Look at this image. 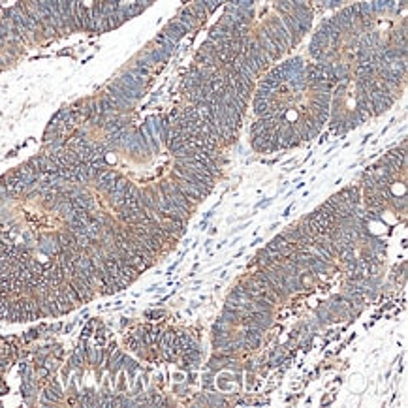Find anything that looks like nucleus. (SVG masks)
<instances>
[{"label":"nucleus","instance_id":"nucleus-1","mask_svg":"<svg viewBox=\"0 0 408 408\" xmlns=\"http://www.w3.org/2000/svg\"><path fill=\"white\" fill-rule=\"evenodd\" d=\"M262 30L271 38V42L277 45V49L281 51L282 55L292 47V36L290 32L286 30V27L282 25L281 17H269L267 21L262 25Z\"/></svg>","mask_w":408,"mask_h":408},{"label":"nucleus","instance_id":"nucleus-2","mask_svg":"<svg viewBox=\"0 0 408 408\" xmlns=\"http://www.w3.org/2000/svg\"><path fill=\"white\" fill-rule=\"evenodd\" d=\"M158 194L162 197H166V199H169V201H173L177 207H181L184 213H190L194 211V207H196V203L194 201H190L188 197H184L183 194H181V190L175 186V183L173 181H162V183L158 184Z\"/></svg>","mask_w":408,"mask_h":408},{"label":"nucleus","instance_id":"nucleus-3","mask_svg":"<svg viewBox=\"0 0 408 408\" xmlns=\"http://www.w3.org/2000/svg\"><path fill=\"white\" fill-rule=\"evenodd\" d=\"M171 177H173V183H175V186L181 190V194H183L184 197H188L190 201H194V203H199L201 199H205V197L209 196L201 186H197V184H192L188 183V181H184V179H181V177H177V175H173L171 173Z\"/></svg>","mask_w":408,"mask_h":408},{"label":"nucleus","instance_id":"nucleus-4","mask_svg":"<svg viewBox=\"0 0 408 408\" xmlns=\"http://www.w3.org/2000/svg\"><path fill=\"white\" fill-rule=\"evenodd\" d=\"M243 51H245V53L250 56L254 62H256V64L262 68V71L267 70V68H269L271 60H269V56L266 55V51L260 47V43L256 42V38H250V40H248V43L245 45V49H243Z\"/></svg>","mask_w":408,"mask_h":408},{"label":"nucleus","instance_id":"nucleus-5","mask_svg":"<svg viewBox=\"0 0 408 408\" xmlns=\"http://www.w3.org/2000/svg\"><path fill=\"white\" fill-rule=\"evenodd\" d=\"M107 90H111V92H115V94H119L121 98H124L126 102H130V104H134V102H138V100L143 98V92H138V90L128 89L126 85H123L119 79H115V81L107 87Z\"/></svg>","mask_w":408,"mask_h":408},{"label":"nucleus","instance_id":"nucleus-6","mask_svg":"<svg viewBox=\"0 0 408 408\" xmlns=\"http://www.w3.org/2000/svg\"><path fill=\"white\" fill-rule=\"evenodd\" d=\"M256 42L260 43V47L266 51V55L269 56V60H271V62H277V60L282 56V53L277 49V45L271 42V38H269L262 28H260V32H258V36H256Z\"/></svg>","mask_w":408,"mask_h":408},{"label":"nucleus","instance_id":"nucleus-7","mask_svg":"<svg viewBox=\"0 0 408 408\" xmlns=\"http://www.w3.org/2000/svg\"><path fill=\"white\" fill-rule=\"evenodd\" d=\"M117 177H119V173L117 171H113V169H102L100 171V175L94 179L96 181V186H98V190H102V192H109L113 186H115V181H117Z\"/></svg>","mask_w":408,"mask_h":408},{"label":"nucleus","instance_id":"nucleus-8","mask_svg":"<svg viewBox=\"0 0 408 408\" xmlns=\"http://www.w3.org/2000/svg\"><path fill=\"white\" fill-rule=\"evenodd\" d=\"M40 250L47 256H56L58 250H60V245H58V235L56 233H45L40 237V243H38Z\"/></svg>","mask_w":408,"mask_h":408},{"label":"nucleus","instance_id":"nucleus-9","mask_svg":"<svg viewBox=\"0 0 408 408\" xmlns=\"http://www.w3.org/2000/svg\"><path fill=\"white\" fill-rule=\"evenodd\" d=\"M186 32H188V28L184 27L183 23H179L177 19H171L168 25L164 27V30H162V34H166L169 40H173L175 43L179 42V40L183 38Z\"/></svg>","mask_w":408,"mask_h":408},{"label":"nucleus","instance_id":"nucleus-10","mask_svg":"<svg viewBox=\"0 0 408 408\" xmlns=\"http://www.w3.org/2000/svg\"><path fill=\"white\" fill-rule=\"evenodd\" d=\"M241 335L247 342V348L248 350H254L262 344V338H264V331L262 329H256V327H243Z\"/></svg>","mask_w":408,"mask_h":408},{"label":"nucleus","instance_id":"nucleus-11","mask_svg":"<svg viewBox=\"0 0 408 408\" xmlns=\"http://www.w3.org/2000/svg\"><path fill=\"white\" fill-rule=\"evenodd\" d=\"M117 79H119V81H121L123 85H126L128 89H132V90H138V92H143V90H145V87H147V81H149V79H141V77L134 75V73H130V71H124V73H121Z\"/></svg>","mask_w":408,"mask_h":408},{"label":"nucleus","instance_id":"nucleus-12","mask_svg":"<svg viewBox=\"0 0 408 408\" xmlns=\"http://www.w3.org/2000/svg\"><path fill=\"white\" fill-rule=\"evenodd\" d=\"M62 399V388L58 382H51L42 395V405H55Z\"/></svg>","mask_w":408,"mask_h":408},{"label":"nucleus","instance_id":"nucleus-13","mask_svg":"<svg viewBox=\"0 0 408 408\" xmlns=\"http://www.w3.org/2000/svg\"><path fill=\"white\" fill-rule=\"evenodd\" d=\"M177 335H179V354H186V352H190V350L199 348L196 337H194L192 333L181 331V333H177Z\"/></svg>","mask_w":408,"mask_h":408},{"label":"nucleus","instance_id":"nucleus-14","mask_svg":"<svg viewBox=\"0 0 408 408\" xmlns=\"http://www.w3.org/2000/svg\"><path fill=\"white\" fill-rule=\"evenodd\" d=\"M138 331H140V337L145 346H156L158 344V338L162 335V331L156 329V327H141Z\"/></svg>","mask_w":408,"mask_h":408},{"label":"nucleus","instance_id":"nucleus-15","mask_svg":"<svg viewBox=\"0 0 408 408\" xmlns=\"http://www.w3.org/2000/svg\"><path fill=\"white\" fill-rule=\"evenodd\" d=\"M269 247H271V248H275V250H279V254H281L282 258L290 256V254L296 250V247H294L292 243H288V241L284 239L282 235H277L275 239L269 243Z\"/></svg>","mask_w":408,"mask_h":408},{"label":"nucleus","instance_id":"nucleus-16","mask_svg":"<svg viewBox=\"0 0 408 408\" xmlns=\"http://www.w3.org/2000/svg\"><path fill=\"white\" fill-rule=\"evenodd\" d=\"M177 21L183 23L188 30H192V28H196L197 25H199L196 21V17H194V14H192V10H190V6H188V8H183V10L177 14Z\"/></svg>","mask_w":408,"mask_h":408},{"label":"nucleus","instance_id":"nucleus-17","mask_svg":"<svg viewBox=\"0 0 408 408\" xmlns=\"http://www.w3.org/2000/svg\"><path fill=\"white\" fill-rule=\"evenodd\" d=\"M338 194L342 196V199H344L346 203H350V205H359V201H361L359 188H357V186H346V188H342Z\"/></svg>","mask_w":408,"mask_h":408},{"label":"nucleus","instance_id":"nucleus-18","mask_svg":"<svg viewBox=\"0 0 408 408\" xmlns=\"http://www.w3.org/2000/svg\"><path fill=\"white\" fill-rule=\"evenodd\" d=\"M243 314H245V312H239V310H233V309H230V307H224L222 314H220V318H222L224 322H228L231 327H239V318L243 316Z\"/></svg>","mask_w":408,"mask_h":408},{"label":"nucleus","instance_id":"nucleus-19","mask_svg":"<svg viewBox=\"0 0 408 408\" xmlns=\"http://www.w3.org/2000/svg\"><path fill=\"white\" fill-rule=\"evenodd\" d=\"M374 10H376V14H393L397 12V2L395 0H374Z\"/></svg>","mask_w":408,"mask_h":408},{"label":"nucleus","instance_id":"nucleus-20","mask_svg":"<svg viewBox=\"0 0 408 408\" xmlns=\"http://www.w3.org/2000/svg\"><path fill=\"white\" fill-rule=\"evenodd\" d=\"M288 87H290V89H294V90H305V89H307V77H305V70L299 71V73H296V75H292V77L288 79Z\"/></svg>","mask_w":408,"mask_h":408},{"label":"nucleus","instance_id":"nucleus-21","mask_svg":"<svg viewBox=\"0 0 408 408\" xmlns=\"http://www.w3.org/2000/svg\"><path fill=\"white\" fill-rule=\"evenodd\" d=\"M284 68L288 70V73H290V77L292 75H296V73H299V71L305 70V64H303V60L301 58H290V60H286L284 62Z\"/></svg>","mask_w":408,"mask_h":408},{"label":"nucleus","instance_id":"nucleus-22","mask_svg":"<svg viewBox=\"0 0 408 408\" xmlns=\"http://www.w3.org/2000/svg\"><path fill=\"white\" fill-rule=\"evenodd\" d=\"M104 350L102 348H87V361H90L92 365H100L104 361Z\"/></svg>","mask_w":408,"mask_h":408},{"label":"nucleus","instance_id":"nucleus-23","mask_svg":"<svg viewBox=\"0 0 408 408\" xmlns=\"http://www.w3.org/2000/svg\"><path fill=\"white\" fill-rule=\"evenodd\" d=\"M147 56L153 60V64H155V66H156V64H162V62H166V60L169 58V56L166 55V53H164L160 47H155V49H151V51L147 53Z\"/></svg>","mask_w":408,"mask_h":408},{"label":"nucleus","instance_id":"nucleus-24","mask_svg":"<svg viewBox=\"0 0 408 408\" xmlns=\"http://www.w3.org/2000/svg\"><path fill=\"white\" fill-rule=\"evenodd\" d=\"M250 143H252L254 151H258V153H269V140H266V138H258V136H252Z\"/></svg>","mask_w":408,"mask_h":408},{"label":"nucleus","instance_id":"nucleus-25","mask_svg":"<svg viewBox=\"0 0 408 408\" xmlns=\"http://www.w3.org/2000/svg\"><path fill=\"white\" fill-rule=\"evenodd\" d=\"M190 10H192V14H194V17H196L197 23H203L205 19H207V10L201 6V4H197V2H194L192 6H190Z\"/></svg>","mask_w":408,"mask_h":408},{"label":"nucleus","instance_id":"nucleus-26","mask_svg":"<svg viewBox=\"0 0 408 408\" xmlns=\"http://www.w3.org/2000/svg\"><path fill=\"white\" fill-rule=\"evenodd\" d=\"M197 4H201L205 10H207V14L211 15V14H214L216 12V8L220 6V4H224L226 0H196Z\"/></svg>","mask_w":408,"mask_h":408},{"label":"nucleus","instance_id":"nucleus-27","mask_svg":"<svg viewBox=\"0 0 408 408\" xmlns=\"http://www.w3.org/2000/svg\"><path fill=\"white\" fill-rule=\"evenodd\" d=\"M207 401H209V407H228V401L218 393H207Z\"/></svg>","mask_w":408,"mask_h":408},{"label":"nucleus","instance_id":"nucleus-28","mask_svg":"<svg viewBox=\"0 0 408 408\" xmlns=\"http://www.w3.org/2000/svg\"><path fill=\"white\" fill-rule=\"evenodd\" d=\"M275 10L279 15L292 14V4L288 0H275Z\"/></svg>","mask_w":408,"mask_h":408},{"label":"nucleus","instance_id":"nucleus-29","mask_svg":"<svg viewBox=\"0 0 408 408\" xmlns=\"http://www.w3.org/2000/svg\"><path fill=\"white\" fill-rule=\"evenodd\" d=\"M214 374L213 371H207V374H203V390L205 391H214Z\"/></svg>","mask_w":408,"mask_h":408},{"label":"nucleus","instance_id":"nucleus-30","mask_svg":"<svg viewBox=\"0 0 408 408\" xmlns=\"http://www.w3.org/2000/svg\"><path fill=\"white\" fill-rule=\"evenodd\" d=\"M316 314H318V318H320L322 322H331V320L335 318V316L331 314V310L327 309V305H322V307H318Z\"/></svg>","mask_w":408,"mask_h":408},{"label":"nucleus","instance_id":"nucleus-31","mask_svg":"<svg viewBox=\"0 0 408 408\" xmlns=\"http://www.w3.org/2000/svg\"><path fill=\"white\" fill-rule=\"evenodd\" d=\"M123 369H126L128 374H130V376H134V374H136V371H138V363H136L134 359L126 357V355H123Z\"/></svg>","mask_w":408,"mask_h":408},{"label":"nucleus","instance_id":"nucleus-32","mask_svg":"<svg viewBox=\"0 0 408 408\" xmlns=\"http://www.w3.org/2000/svg\"><path fill=\"white\" fill-rule=\"evenodd\" d=\"M282 359H284V355H282L281 350H275V352L271 354V359H269V363L275 367V365H281Z\"/></svg>","mask_w":408,"mask_h":408},{"label":"nucleus","instance_id":"nucleus-33","mask_svg":"<svg viewBox=\"0 0 408 408\" xmlns=\"http://www.w3.org/2000/svg\"><path fill=\"white\" fill-rule=\"evenodd\" d=\"M197 407H209V401H207V395H199L196 401Z\"/></svg>","mask_w":408,"mask_h":408},{"label":"nucleus","instance_id":"nucleus-34","mask_svg":"<svg viewBox=\"0 0 408 408\" xmlns=\"http://www.w3.org/2000/svg\"><path fill=\"white\" fill-rule=\"evenodd\" d=\"M147 316H155V318H158V316H162V312H158V310H149Z\"/></svg>","mask_w":408,"mask_h":408},{"label":"nucleus","instance_id":"nucleus-35","mask_svg":"<svg viewBox=\"0 0 408 408\" xmlns=\"http://www.w3.org/2000/svg\"><path fill=\"white\" fill-rule=\"evenodd\" d=\"M320 6L322 8H331V0H320Z\"/></svg>","mask_w":408,"mask_h":408},{"label":"nucleus","instance_id":"nucleus-36","mask_svg":"<svg viewBox=\"0 0 408 408\" xmlns=\"http://www.w3.org/2000/svg\"><path fill=\"white\" fill-rule=\"evenodd\" d=\"M138 2H141V4H143V6H145V8H147V6H151V4H153V0H138Z\"/></svg>","mask_w":408,"mask_h":408},{"label":"nucleus","instance_id":"nucleus-37","mask_svg":"<svg viewBox=\"0 0 408 408\" xmlns=\"http://www.w3.org/2000/svg\"><path fill=\"white\" fill-rule=\"evenodd\" d=\"M401 8H407V0H401Z\"/></svg>","mask_w":408,"mask_h":408}]
</instances>
